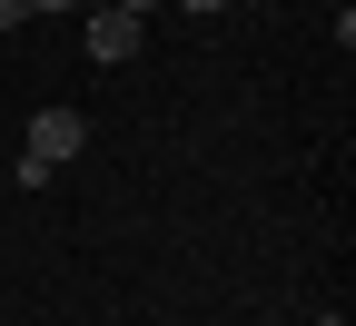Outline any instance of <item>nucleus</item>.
I'll return each instance as SVG.
<instances>
[{
  "label": "nucleus",
  "instance_id": "7ed1b4c3",
  "mask_svg": "<svg viewBox=\"0 0 356 326\" xmlns=\"http://www.w3.org/2000/svg\"><path fill=\"white\" fill-rule=\"evenodd\" d=\"M30 20H60V10H89V0H20Z\"/></svg>",
  "mask_w": 356,
  "mask_h": 326
},
{
  "label": "nucleus",
  "instance_id": "20e7f679",
  "mask_svg": "<svg viewBox=\"0 0 356 326\" xmlns=\"http://www.w3.org/2000/svg\"><path fill=\"white\" fill-rule=\"evenodd\" d=\"M109 10H129V20H149V10H168V0H109Z\"/></svg>",
  "mask_w": 356,
  "mask_h": 326
},
{
  "label": "nucleus",
  "instance_id": "f03ea898",
  "mask_svg": "<svg viewBox=\"0 0 356 326\" xmlns=\"http://www.w3.org/2000/svg\"><path fill=\"white\" fill-rule=\"evenodd\" d=\"M79 40H89V60H139V40H149V20H129V10H109V0H99Z\"/></svg>",
  "mask_w": 356,
  "mask_h": 326
},
{
  "label": "nucleus",
  "instance_id": "f257e3e1",
  "mask_svg": "<svg viewBox=\"0 0 356 326\" xmlns=\"http://www.w3.org/2000/svg\"><path fill=\"white\" fill-rule=\"evenodd\" d=\"M79 149H89V119H79V109H40V119H30V149H20V188H40V178L70 168Z\"/></svg>",
  "mask_w": 356,
  "mask_h": 326
},
{
  "label": "nucleus",
  "instance_id": "423d86ee",
  "mask_svg": "<svg viewBox=\"0 0 356 326\" xmlns=\"http://www.w3.org/2000/svg\"><path fill=\"white\" fill-rule=\"evenodd\" d=\"M317 326H346V316H317Z\"/></svg>",
  "mask_w": 356,
  "mask_h": 326
},
{
  "label": "nucleus",
  "instance_id": "39448f33",
  "mask_svg": "<svg viewBox=\"0 0 356 326\" xmlns=\"http://www.w3.org/2000/svg\"><path fill=\"white\" fill-rule=\"evenodd\" d=\"M178 10H198V20H208V10H228V0H178Z\"/></svg>",
  "mask_w": 356,
  "mask_h": 326
}]
</instances>
